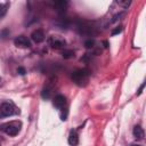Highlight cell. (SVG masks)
I'll use <instances>...</instances> for the list:
<instances>
[{
	"mask_svg": "<svg viewBox=\"0 0 146 146\" xmlns=\"http://www.w3.org/2000/svg\"><path fill=\"white\" fill-rule=\"evenodd\" d=\"M65 104H66V98H65V96L58 95V96H56V97L54 98V106H55L56 108L62 110Z\"/></svg>",
	"mask_w": 146,
	"mask_h": 146,
	"instance_id": "obj_6",
	"label": "cell"
},
{
	"mask_svg": "<svg viewBox=\"0 0 146 146\" xmlns=\"http://www.w3.org/2000/svg\"><path fill=\"white\" fill-rule=\"evenodd\" d=\"M31 38H32V40H33L34 42L40 43V42H42V41L44 40V34H43V32H42L41 30H35V31L32 32Z\"/></svg>",
	"mask_w": 146,
	"mask_h": 146,
	"instance_id": "obj_7",
	"label": "cell"
},
{
	"mask_svg": "<svg viewBox=\"0 0 146 146\" xmlns=\"http://www.w3.org/2000/svg\"><path fill=\"white\" fill-rule=\"evenodd\" d=\"M41 96H42V98H49V96H50L49 89H43L41 92Z\"/></svg>",
	"mask_w": 146,
	"mask_h": 146,
	"instance_id": "obj_14",
	"label": "cell"
},
{
	"mask_svg": "<svg viewBox=\"0 0 146 146\" xmlns=\"http://www.w3.org/2000/svg\"><path fill=\"white\" fill-rule=\"evenodd\" d=\"M17 113H19V111L10 102H5V103H2L0 105V117L11 116V115L17 114Z\"/></svg>",
	"mask_w": 146,
	"mask_h": 146,
	"instance_id": "obj_2",
	"label": "cell"
},
{
	"mask_svg": "<svg viewBox=\"0 0 146 146\" xmlns=\"http://www.w3.org/2000/svg\"><path fill=\"white\" fill-rule=\"evenodd\" d=\"M14 43L18 48H29V47H31V42L25 35H19V36L15 38Z\"/></svg>",
	"mask_w": 146,
	"mask_h": 146,
	"instance_id": "obj_5",
	"label": "cell"
},
{
	"mask_svg": "<svg viewBox=\"0 0 146 146\" xmlns=\"http://www.w3.org/2000/svg\"><path fill=\"white\" fill-rule=\"evenodd\" d=\"M17 72H18L21 75H24V74H25V70H24L23 67H19V68L17 70Z\"/></svg>",
	"mask_w": 146,
	"mask_h": 146,
	"instance_id": "obj_17",
	"label": "cell"
},
{
	"mask_svg": "<svg viewBox=\"0 0 146 146\" xmlns=\"http://www.w3.org/2000/svg\"><path fill=\"white\" fill-rule=\"evenodd\" d=\"M144 87H145V84L143 83V84L140 86V88H139V90H138V92H137V95H138V96H139V95L141 94V91H143V89H144Z\"/></svg>",
	"mask_w": 146,
	"mask_h": 146,
	"instance_id": "obj_18",
	"label": "cell"
},
{
	"mask_svg": "<svg viewBox=\"0 0 146 146\" xmlns=\"http://www.w3.org/2000/svg\"><path fill=\"white\" fill-rule=\"evenodd\" d=\"M132 133H133V137L138 140H141L144 138V130L140 125H135V128L132 130Z\"/></svg>",
	"mask_w": 146,
	"mask_h": 146,
	"instance_id": "obj_9",
	"label": "cell"
},
{
	"mask_svg": "<svg viewBox=\"0 0 146 146\" xmlns=\"http://www.w3.org/2000/svg\"><path fill=\"white\" fill-rule=\"evenodd\" d=\"M121 31H122V27H121V26H119V27H116L115 30H113V31H112V35H115V34L120 33Z\"/></svg>",
	"mask_w": 146,
	"mask_h": 146,
	"instance_id": "obj_16",
	"label": "cell"
},
{
	"mask_svg": "<svg viewBox=\"0 0 146 146\" xmlns=\"http://www.w3.org/2000/svg\"><path fill=\"white\" fill-rule=\"evenodd\" d=\"M73 56H74L73 50H64V51H63V57H64V58H71V57H73Z\"/></svg>",
	"mask_w": 146,
	"mask_h": 146,
	"instance_id": "obj_11",
	"label": "cell"
},
{
	"mask_svg": "<svg viewBox=\"0 0 146 146\" xmlns=\"http://www.w3.org/2000/svg\"><path fill=\"white\" fill-rule=\"evenodd\" d=\"M54 7H55V9H56L58 13L62 14V13H64V11L66 10L67 2H66V1H57V2H55Z\"/></svg>",
	"mask_w": 146,
	"mask_h": 146,
	"instance_id": "obj_10",
	"label": "cell"
},
{
	"mask_svg": "<svg viewBox=\"0 0 146 146\" xmlns=\"http://www.w3.org/2000/svg\"><path fill=\"white\" fill-rule=\"evenodd\" d=\"M2 129L5 130V132L9 136H16L19 131V125H17L15 122H11V123H8V124H5L2 127Z\"/></svg>",
	"mask_w": 146,
	"mask_h": 146,
	"instance_id": "obj_4",
	"label": "cell"
},
{
	"mask_svg": "<svg viewBox=\"0 0 146 146\" xmlns=\"http://www.w3.org/2000/svg\"><path fill=\"white\" fill-rule=\"evenodd\" d=\"M48 43L54 49H60V48H63L66 44V41L62 36H59V35H51L48 39Z\"/></svg>",
	"mask_w": 146,
	"mask_h": 146,
	"instance_id": "obj_3",
	"label": "cell"
},
{
	"mask_svg": "<svg viewBox=\"0 0 146 146\" xmlns=\"http://www.w3.org/2000/svg\"><path fill=\"white\" fill-rule=\"evenodd\" d=\"M79 143V137H78V133L75 130H72L68 135V144L71 146H76Z\"/></svg>",
	"mask_w": 146,
	"mask_h": 146,
	"instance_id": "obj_8",
	"label": "cell"
},
{
	"mask_svg": "<svg viewBox=\"0 0 146 146\" xmlns=\"http://www.w3.org/2000/svg\"><path fill=\"white\" fill-rule=\"evenodd\" d=\"M6 11H7V5H1L0 6V18L6 14Z\"/></svg>",
	"mask_w": 146,
	"mask_h": 146,
	"instance_id": "obj_13",
	"label": "cell"
},
{
	"mask_svg": "<svg viewBox=\"0 0 146 146\" xmlns=\"http://www.w3.org/2000/svg\"><path fill=\"white\" fill-rule=\"evenodd\" d=\"M130 146H140V145H135V144H133V145H130Z\"/></svg>",
	"mask_w": 146,
	"mask_h": 146,
	"instance_id": "obj_19",
	"label": "cell"
},
{
	"mask_svg": "<svg viewBox=\"0 0 146 146\" xmlns=\"http://www.w3.org/2000/svg\"><path fill=\"white\" fill-rule=\"evenodd\" d=\"M94 44H95V41H94V39H88V40L84 42V46H86V48H92V47H94Z\"/></svg>",
	"mask_w": 146,
	"mask_h": 146,
	"instance_id": "obj_12",
	"label": "cell"
},
{
	"mask_svg": "<svg viewBox=\"0 0 146 146\" xmlns=\"http://www.w3.org/2000/svg\"><path fill=\"white\" fill-rule=\"evenodd\" d=\"M72 80L80 87L87 84L89 80V72L87 70H76L72 73Z\"/></svg>",
	"mask_w": 146,
	"mask_h": 146,
	"instance_id": "obj_1",
	"label": "cell"
},
{
	"mask_svg": "<svg viewBox=\"0 0 146 146\" xmlns=\"http://www.w3.org/2000/svg\"><path fill=\"white\" fill-rule=\"evenodd\" d=\"M117 3L120 5V6H123V7H128L131 2L130 1H117Z\"/></svg>",
	"mask_w": 146,
	"mask_h": 146,
	"instance_id": "obj_15",
	"label": "cell"
}]
</instances>
